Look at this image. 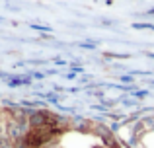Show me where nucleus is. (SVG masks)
Masks as SVG:
<instances>
[{"instance_id":"obj_9","label":"nucleus","mask_w":154,"mask_h":148,"mask_svg":"<svg viewBox=\"0 0 154 148\" xmlns=\"http://www.w3.org/2000/svg\"><path fill=\"white\" fill-rule=\"evenodd\" d=\"M14 148H29V146H27V142H26V137L20 138V140H16L14 142Z\"/></svg>"},{"instance_id":"obj_5","label":"nucleus","mask_w":154,"mask_h":148,"mask_svg":"<svg viewBox=\"0 0 154 148\" xmlns=\"http://www.w3.org/2000/svg\"><path fill=\"white\" fill-rule=\"evenodd\" d=\"M121 103H123L127 109H133V107L139 105V101H137V99H133V98H123V99H121Z\"/></svg>"},{"instance_id":"obj_8","label":"nucleus","mask_w":154,"mask_h":148,"mask_svg":"<svg viewBox=\"0 0 154 148\" xmlns=\"http://www.w3.org/2000/svg\"><path fill=\"white\" fill-rule=\"evenodd\" d=\"M31 29H35V31H43V33H49V31H51V27L49 26H35V23H31Z\"/></svg>"},{"instance_id":"obj_16","label":"nucleus","mask_w":154,"mask_h":148,"mask_svg":"<svg viewBox=\"0 0 154 148\" xmlns=\"http://www.w3.org/2000/svg\"><path fill=\"white\" fill-rule=\"evenodd\" d=\"M92 148H105L103 144H98V146H92Z\"/></svg>"},{"instance_id":"obj_2","label":"nucleus","mask_w":154,"mask_h":148,"mask_svg":"<svg viewBox=\"0 0 154 148\" xmlns=\"http://www.w3.org/2000/svg\"><path fill=\"white\" fill-rule=\"evenodd\" d=\"M92 129H94V123L86 117H80V115H74L70 117V131L72 133H80V134H90Z\"/></svg>"},{"instance_id":"obj_14","label":"nucleus","mask_w":154,"mask_h":148,"mask_svg":"<svg viewBox=\"0 0 154 148\" xmlns=\"http://www.w3.org/2000/svg\"><path fill=\"white\" fill-rule=\"evenodd\" d=\"M55 62H57L59 66H66V61H60V59H59V61H55Z\"/></svg>"},{"instance_id":"obj_1","label":"nucleus","mask_w":154,"mask_h":148,"mask_svg":"<svg viewBox=\"0 0 154 148\" xmlns=\"http://www.w3.org/2000/svg\"><path fill=\"white\" fill-rule=\"evenodd\" d=\"M55 140L51 133V127H45V129H31L29 133L26 134V142L29 148H45L49 146V142Z\"/></svg>"},{"instance_id":"obj_7","label":"nucleus","mask_w":154,"mask_h":148,"mask_svg":"<svg viewBox=\"0 0 154 148\" xmlns=\"http://www.w3.org/2000/svg\"><path fill=\"white\" fill-rule=\"evenodd\" d=\"M105 59H131V55H117V53H103Z\"/></svg>"},{"instance_id":"obj_12","label":"nucleus","mask_w":154,"mask_h":148,"mask_svg":"<svg viewBox=\"0 0 154 148\" xmlns=\"http://www.w3.org/2000/svg\"><path fill=\"white\" fill-rule=\"evenodd\" d=\"M31 76H33L35 80H43V76H45V74H43V72H31Z\"/></svg>"},{"instance_id":"obj_17","label":"nucleus","mask_w":154,"mask_h":148,"mask_svg":"<svg viewBox=\"0 0 154 148\" xmlns=\"http://www.w3.org/2000/svg\"><path fill=\"white\" fill-rule=\"evenodd\" d=\"M2 22H4V18H0V23H2Z\"/></svg>"},{"instance_id":"obj_6","label":"nucleus","mask_w":154,"mask_h":148,"mask_svg":"<svg viewBox=\"0 0 154 148\" xmlns=\"http://www.w3.org/2000/svg\"><path fill=\"white\" fill-rule=\"evenodd\" d=\"M0 148H14V142H12L8 137H2L0 138Z\"/></svg>"},{"instance_id":"obj_3","label":"nucleus","mask_w":154,"mask_h":148,"mask_svg":"<svg viewBox=\"0 0 154 148\" xmlns=\"http://www.w3.org/2000/svg\"><path fill=\"white\" fill-rule=\"evenodd\" d=\"M4 134H6V137L10 138L12 142H16V140H20V138L26 137V134L22 133V129L18 127L16 119H8V121L4 123Z\"/></svg>"},{"instance_id":"obj_15","label":"nucleus","mask_w":154,"mask_h":148,"mask_svg":"<svg viewBox=\"0 0 154 148\" xmlns=\"http://www.w3.org/2000/svg\"><path fill=\"white\" fill-rule=\"evenodd\" d=\"M146 16H154V8H150V10H146Z\"/></svg>"},{"instance_id":"obj_13","label":"nucleus","mask_w":154,"mask_h":148,"mask_svg":"<svg viewBox=\"0 0 154 148\" xmlns=\"http://www.w3.org/2000/svg\"><path fill=\"white\" fill-rule=\"evenodd\" d=\"M64 78H66V80H74V78H76V72H68V74H64Z\"/></svg>"},{"instance_id":"obj_10","label":"nucleus","mask_w":154,"mask_h":148,"mask_svg":"<svg viewBox=\"0 0 154 148\" xmlns=\"http://www.w3.org/2000/svg\"><path fill=\"white\" fill-rule=\"evenodd\" d=\"M135 94V98H139V99H144L148 95V90H140V92H133Z\"/></svg>"},{"instance_id":"obj_11","label":"nucleus","mask_w":154,"mask_h":148,"mask_svg":"<svg viewBox=\"0 0 154 148\" xmlns=\"http://www.w3.org/2000/svg\"><path fill=\"white\" fill-rule=\"evenodd\" d=\"M80 47H82V49H96L98 43H80Z\"/></svg>"},{"instance_id":"obj_4","label":"nucleus","mask_w":154,"mask_h":148,"mask_svg":"<svg viewBox=\"0 0 154 148\" xmlns=\"http://www.w3.org/2000/svg\"><path fill=\"white\" fill-rule=\"evenodd\" d=\"M6 84H8V88H16V86H31V84H33V80H31V78H20V76H16V78H10Z\"/></svg>"}]
</instances>
